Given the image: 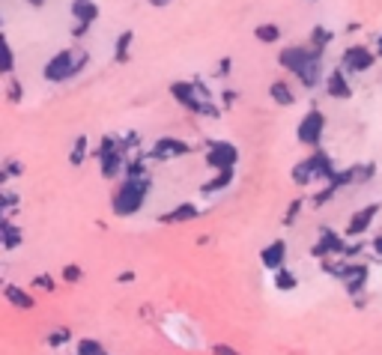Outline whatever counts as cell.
Wrapping results in <instances>:
<instances>
[{"mask_svg": "<svg viewBox=\"0 0 382 355\" xmlns=\"http://www.w3.org/2000/svg\"><path fill=\"white\" fill-rule=\"evenodd\" d=\"M212 355H242V352L227 346V344H215V346H212Z\"/></svg>", "mask_w": 382, "mask_h": 355, "instance_id": "cell-29", "label": "cell"}, {"mask_svg": "<svg viewBox=\"0 0 382 355\" xmlns=\"http://www.w3.org/2000/svg\"><path fill=\"white\" fill-rule=\"evenodd\" d=\"M275 287L278 290H296V287H299V281H296V275L290 272V269H281V272H275Z\"/></svg>", "mask_w": 382, "mask_h": 355, "instance_id": "cell-21", "label": "cell"}, {"mask_svg": "<svg viewBox=\"0 0 382 355\" xmlns=\"http://www.w3.org/2000/svg\"><path fill=\"white\" fill-rule=\"evenodd\" d=\"M78 355H111L99 340H93V337H81L78 340Z\"/></svg>", "mask_w": 382, "mask_h": 355, "instance_id": "cell-20", "label": "cell"}, {"mask_svg": "<svg viewBox=\"0 0 382 355\" xmlns=\"http://www.w3.org/2000/svg\"><path fill=\"white\" fill-rule=\"evenodd\" d=\"M18 170H21V162H9L6 164V176H18Z\"/></svg>", "mask_w": 382, "mask_h": 355, "instance_id": "cell-31", "label": "cell"}, {"mask_svg": "<svg viewBox=\"0 0 382 355\" xmlns=\"http://www.w3.org/2000/svg\"><path fill=\"white\" fill-rule=\"evenodd\" d=\"M299 209H302V201H293V203H290V209L284 212V224H287V227L296 224V215H299Z\"/></svg>", "mask_w": 382, "mask_h": 355, "instance_id": "cell-27", "label": "cell"}, {"mask_svg": "<svg viewBox=\"0 0 382 355\" xmlns=\"http://www.w3.org/2000/svg\"><path fill=\"white\" fill-rule=\"evenodd\" d=\"M69 340H72V332H69V329H57V332H48L45 344H48L51 349H57V346H66Z\"/></svg>", "mask_w": 382, "mask_h": 355, "instance_id": "cell-22", "label": "cell"}, {"mask_svg": "<svg viewBox=\"0 0 382 355\" xmlns=\"http://www.w3.org/2000/svg\"><path fill=\"white\" fill-rule=\"evenodd\" d=\"M117 281H123V283H129V281H135V272H123Z\"/></svg>", "mask_w": 382, "mask_h": 355, "instance_id": "cell-34", "label": "cell"}, {"mask_svg": "<svg viewBox=\"0 0 382 355\" xmlns=\"http://www.w3.org/2000/svg\"><path fill=\"white\" fill-rule=\"evenodd\" d=\"M72 16L78 18L75 36H84V33H87V27H90V21H96L99 6L93 4V0H72Z\"/></svg>", "mask_w": 382, "mask_h": 355, "instance_id": "cell-9", "label": "cell"}, {"mask_svg": "<svg viewBox=\"0 0 382 355\" xmlns=\"http://www.w3.org/2000/svg\"><path fill=\"white\" fill-rule=\"evenodd\" d=\"M230 182H233V170H218V176H215V179H209L206 186H203V194H212V191L227 188Z\"/></svg>", "mask_w": 382, "mask_h": 355, "instance_id": "cell-18", "label": "cell"}, {"mask_svg": "<svg viewBox=\"0 0 382 355\" xmlns=\"http://www.w3.org/2000/svg\"><path fill=\"white\" fill-rule=\"evenodd\" d=\"M373 254H376V257H382V233L373 239Z\"/></svg>", "mask_w": 382, "mask_h": 355, "instance_id": "cell-33", "label": "cell"}, {"mask_svg": "<svg viewBox=\"0 0 382 355\" xmlns=\"http://www.w3.org/2000/svg\"><path fill=\"white\" fill-rule=\"evenodd\" d=\"M257 39L260 42H278L281 39V30H278L275 24H260L257 27Z\"/></svg>", "mask_w": 382, "mask_h": 355, "instance_id": "cell-24", "label": "cell"}, {"mask_svg": "<svg viewBox=\"0 0 382 355\" xmlns=\"http://www.w3.org/2000/svg\"><path fill=\"white\" fill-rule=\"evenodd\" d=\"M281 66L302 78L305 87H317L322 78V54L317 48H287L281 51Z\"/></svg>", "mask_w": 382, "mask_h": 355, "instance_id": "cell-1", "label": "cell"}, {"mask_svg": "<svg viewBox=\"0 0 382 355\" xmlns=\"http://www.w3.org/2000/svg\"><path fill=\"white\" fill-rule=\"evenodd\" d=\"M4 69H6V75L12 72V48H9V42H6V63H4Z\"/></svg>", "mask_w": 382, "mask_h": 355, "instance_id": "cell-32", "label": "cell"}, {"mask_svg": "<svg viewBox=\"0 0 382 355\" xmlns=\"http://www.w3.org/2000/svg\"><path fill=\"white\" fill-rule=\"evenodd\" d=\"M84 152H87V137H78L72 155H69V159H72V164H81V162H84Z\"/></svg>", "mask_w": 382, "mask_h": 355, "instance_id": "cell-25", "label": "cell"}, {"mask_svg": "<svg viewBox=\"0 0 382 355\" xmlns=\"http://www.w3.org/2000/svg\"><path fill=\"white\" fill-rule=\"evenodd\" d=\"M239 159V150L233 144H227V140H215V144H209V152H206V162L212 167H218V170H233Z\"/></svg>", "mask_w": 382, "mask_h": 355, "instance_id": "cell-7", "label": "cell"}, {"mask_svg": "<svg viewBox=\"0 0 382 355\" xmlns=\"http://www.w3.org/2000/svg\"><path fill=\"white\" fill-rule=\"evenodd\" d=\"M84 63H87V54L84 51H60L54 60H48L45 63V81H66V78H72V75H78L81 69H84Z\"/></svg>", "mask_w": 382, "mask_h": 355, "instance_id": "cell-3", "label": "cell"}, {"mask_svg": "<svg viewBox=\"0 0 382 355\" xmlns=\"http://www.w3.org/2000/svg\"><path fill=\"white\" fill-rule=\"evenodd\" d=\"M81 275H84V272H81V266H66V269H63V278H66L69 283H78Z\"/></svg>", "mask_w": 382, "mask_h": 355, "instance_id": "cell-28", "label": "cell"}, {"mask_svg": "<svg viewBox=\"0 0 382 355\" xmlns=\"http://www.w3.org/2000/svg\"><path fill=\"white\" fill-rule=\"evenodd\" d=\"M344 66L349 69V72H367V69L373 66V54L367 48H349L344 54Z\"/></svg>", "mask_w": 382, "mask_h": 355, "instance_id": "cell-12", "label": "cell"}, {"mask_svg": "<svg viewBox=\"0 0 382 355\" xmlns=\"http://www.w3.org/2000/svg\"><path fill=\"white\" fill-rule=\"evenodd\" d=\"M376 48H379V54H382V36H379V45H376Z\"/></svg>", "mask_w": 382, "mask_h": 355, "instance_id": "cell-37", "label": "cell"}, {"mask_svg": "<svg viewBox=\"0 0 382 355\" xmlns=\"http://www.w3.org/2000/svg\"><path fill=\"white\" fill-rule=\"evenodd\" d=\"M171 93L179 98L186 108H191V111H197V113H218L212 105H206L209 102V93L201 87L197 81H186V84H174L171 87Z\"/></svg>", "mask_w": 382, "mask_h": 355, "instance_id": "cell-5", "label": "cell"}, {"mask_svg": "<svg viewBox=\"0 0 382 355\" xmlns=\"http://www.w3.org/2000/svg\"><path fill=\"white\" fill-rule=\"evenodd\" d=\"M329 93H332L335 98H349V96H352L344 72H332V75H329Z\"/></svg>", "mask_w": 382, "mask_h": 355, "instance_id": "cell-17", "label": "cell"}, {"mask_svg": "<svg viewBox=\"0 0 382 355\" xmlns=\"http://www.w3.org/2000/svg\"><path fill=\"white\" fill-rule=\"evenodd\" d=\"M376 215H379V203H371V206H364V209H359V212H352V218H349V224H347V233H349V236H361L367 227L373 224Z\"/></svg>", "mask_w": 382, "mask_h": 355, "instance_id": "cell-11", "label": "cell"}, {"mask_svg": "<svg viewBox=\"0 0 382 355\" xmlns=\"http://www.w3.org/2000/svg\"><path fill=\"white\" fill-rule=\"evenodd\" d=\"M6 302L9 305H16V308H21V310H30L33 308V295L30 293H24L21 287H6Z\"/></svg>", "mask_w": 382, "mask_h": 355, "instance_id": "cell-16", "label": "cell"}, {"mask_svg": "<svg viewBox=\"0 0 382 355\" xmlns=\"http://www.w3.org/2000/svg\"><path fill=\"white\" fill-rule=\"evenodd\" d=\"M347 242L337 233H332V230H322L320 233V242L310 248V254H314L317 260H322V257H329V254H347Z\"/></svg>", "mask_w": 382, "mask_h": 355, "instance_id": "cell-8", "label": "cell"}, {"mask_svg": "<svg viewBox=\"0 0 382 355\" xmlns=\"http://www.w3.org/2000/svg\"><path fill=\"white\" fill-rule=\"evenodd\" d=\"M191 218H197V206L194 203H182V206H176L171 212H164L159 221L162 224H182V221H191Z\"/></svg>", "mask_w": 382, "mask_h": 355, "instance_id": "cell-14", "label": "cell"}, {"mask_svg": "<svg viewBox=\"0 0 382 355\" xmlns=\"http://www.w3.org/2000/svg\"><path fill=\"white\" fill-rule=\"evenodd\" d=\"M132 30H123V36L117 39V60H129V45H132Z\"/></svg>", "mask_w": 382, "mask_h": 355, "instance_id": "cell-23", "label": "cell"}, {"mask_svg": "<svg viewBox=\"0 0 382 355\" xmlns=\"http://www.w3.org/2000/svg\"><path fill=\"white\" fill-rule=\"evenodd\" d=\"M147 191H150V182L147 179H123V186L114 191V201H111V206H114L117 215H135V212L144 206L147 201Z\"/></svg>", "mask_w": 382, "mask_h": 355, "instance_id": "cell-2", "label": "cell"}, {"mask_svg": "<svg viewBox=\"0 0 382 355\" xmlns=\"http://www.w3.org/2000/svg\"><path fill=\"white\" fill-rule=\"evenodd\" d=\"M269 93H272V98H275V102H278V105H293V102H296V96H293V90L287 87V84H284V81H275V84H272V90H269Z\"/></svg>", "mask_w": 382, "mask_h": 355, "instance_id": "cell-19", "label": "cell"}, {"mask_svg": "<svg viewBox=\"0 0 382 355\" xmlns=\"http://www.w3.org/2000/svg\"><path fill=\"white\" fill-rule=\"evenodd\" d=\"M322 129H325V117L314 108V111H308L302 123H299V140L308 147H320V140H322Z\"/></svg>", "mask_w": 382, "mask_h": 355, "instance_id": "cell-6", "label": "cell"}, {"mask_svg": "<svg viewBox=\"0 0 382 355\" xmlns=\"http://www.w3.org/2000/svg\"><path fill=\"white\" fill-rule=\"evenodd\" d=\"M152 4H155V6H164V4H171V0H152Z\"/></svg>", "mask_w": 382, "mask_h": 355, "instance_id": "cell-35", "label": "cell"}, {"mask_svg": "<svg viewBox=\"0 0 382 355\" xmlns=\"http://www.w3.org/2000/svg\"><path fill=\"white\" fill-rule=\"evenodd\" d=\"M27 4H33V6H42V4H45V0H27Z\"/></svg>", "mask_w": 382, "mask_h": 355, "instance_id": "cell-36", "label": "cell"}, {"mask_svg": "<svg viewBox=\"0 0 382 355\" xmlns=\"http://www.w3.org/2000/svg\"><path fill=\"white\" fill-rule=\"evenodd\" d=\"M293 179L299 182V186H308L310 179H335V167H332V162H329V155L325 152H314L308 162H302V164H296V170H293Z\"/></svg>", "mask_w": 382, "mask_h": 355, "instance_id": "cell-4", "label": "cell"}, {"mask_svg": "<svg viewBox=\"0 0 382 355\" xmlns=\"http://www.w3.org/2000/svg\"><path fill=\"white\" fill-rule=\"evenodd\" d=\"M186 152H189V144H182V140H174V137H162L159 144L152 147L155 159H176V155H186Z\"/></svg>", "mask_w": 382, "mask_h": 355, "instance_id": "cell-13", "label": "cell"}, {"mask_svg": "<svg viewBox=\"0 0 382 355\" xmlns=\"http://www.w3.org/2000/svg\"><path fill=\"white\" fill-rule=\"evenodd\" d=\"M0 233H4V248H6V251H16L18 242H21V236H24V233H21V227H16L9 218L0 224Z\"/></svg>", "mask_w": 382, "mask_h": 355, "instance_id": "cell-15", "label": "cell"}, {"mask_svg": "<svg viewBox=\"0 0 382 355\" xmlns=\"http://www.w3.org/2000/svg\"><path fill=\"white\" fill-rule=\"evenodd\" d=\"M260 260H263V266L269 269V272H281L284 269V263H287V242H272V245H266L263 251H260Z\"/></svg>", "mask_w": 382, "mask_h": 355, "instance_id": "cell-10", "label": "cell"}, {"mask_svg": "<svg viewBox=\"0 0 382 355\" xmlns=\"http://www.w3.org/2000/svg\"><path fill=\"white\" fill-rule=\"evenodd\" d=\"M33 287H42V290H48V293H51V290H54V281H51L48 275H39V278L33 281Z\"/></svg>", "mask_w": 382, "mask_h": 355, "instance_id": "cell-30", "label": "cell"}, {"mask_svg": "<svg viewBox=\"0 0 382 355\" xmlns=\"http://www.w3.org/2000/svg\"><path fill=\"white\" fill-rule=\"evenodd\" d=\"M329 39H332V33L325 30V27H317V30L310 33V42H314V48H317V51H320V48H322V45H325V42H329Z\"/></svg>", "mask_w": 382, "mask_h": 355, "instance_id": "cell-26", "label": "cell"}]
</instances>
